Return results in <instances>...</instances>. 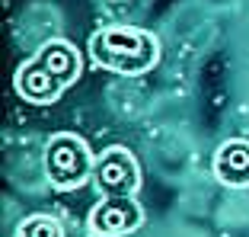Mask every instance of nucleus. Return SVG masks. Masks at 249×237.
<instances>
[{
  "label": "nucleus",
  "instance_id": "nucleus-5",
  "mask_svg": "<svg viewBox=\"0 0 249 237\" xmlns=\"http://www.w3.org/2000/svg\"><path fill=\"white\" fill-rule=\"evenodd\" d=\"M144 224V208L134 196H106L89 212V231L99 237H122Z\"/></svg>",
  "mask_w": 249,
  "mask_h": 237
},
{
  "label": "nucleus",
  "instance_id": "nucleus-3",
  "mask_svg": "<svg viewBox=\"0 0 249 237\" xmlns=\"http://www.w3.org/2000/svg\"><path fill=\"white\" fill-rule=\"evenodd\" d=\"M93 154L89 144L73 132H58L45 144V173L54 189H80L93 177Z\"/></svg>",
  "mask_w": 249,
  "mask_h": 237
},
{
  "label": "nucleus",
  "instance_id": "nucleus-6",
  "mask_svg": "<svg viewBox=\"0 0 249 237\" xmlns=\"http://www.w3.org/2000/svg\"><path fill=\"white\" fill-rule=\"evenodd\" d=\"M214 173L227 186H249V141H224L214 154Z\"/></svg>",
  "mask_w": 249,
  "mask_h": 237
},
{
  "label": "nucleus",
  "instance_id": "nucleus-7",
  "mask_svg": "<svg viewBox=\"0 0 249 237\" xmlns=\"http://www.w3.org/2000/svg\"><path fill=\"white\" fill-rule=\"evenodd\" d=\"M16 237H64V228L52 215H32L16 228Z\"/></svg>",
  "mask_w": 249,
  "mask_h": 237
},
{
  "label": "nucleus",
  "instance_id": "nucleus-1",
  "mask_svg": "<svg viewBox=\"0 0 249 237\" xmlns=\"http://www.w3.org/2000/svg\"><path fill=\"white\" fill-rule=\"evenodd\" d=\"M77 74H80L77 48L71 42H64V39H52L48 45L38 48V55H32L16 71L13 87L26 103L48 106V103H58L61 93L77 80Z\"/></svg>",
  "mask_w": 249,
  "mask_h": 237
},
{
  "label": "nucleus",
  "instance_id": "nucleus-2",
  "mask_svg": "<svg viewBox=\"0 0 249 237\" xmlns=\"http://www.w3.org/2000/svg\"><path fill=\"white\" fill-rule=\"evenodd\" d=\"M89 58L115 74H144L157 64L160 45L147 29L138 26H109L89 39Z\"/></svg>",
  "mask_w": 249,
  "mask_h": 237
},
{
  "label": "nucleus",
  "instance_id": "nucleus-4",
  "mask_svg": "<svg viewBox=\"0 0 249 237\" xmlns=\"http://www.w3.org/2000/svg\"><path fill=\"white\" fill-rule=\"evenodd\" d=\"M93 179L106 196H138L141 193V170L128 148H106L96 157Z\"/></svg>",
  "mask_w": 249,
  "mask_h": 237
}]
</instances>
